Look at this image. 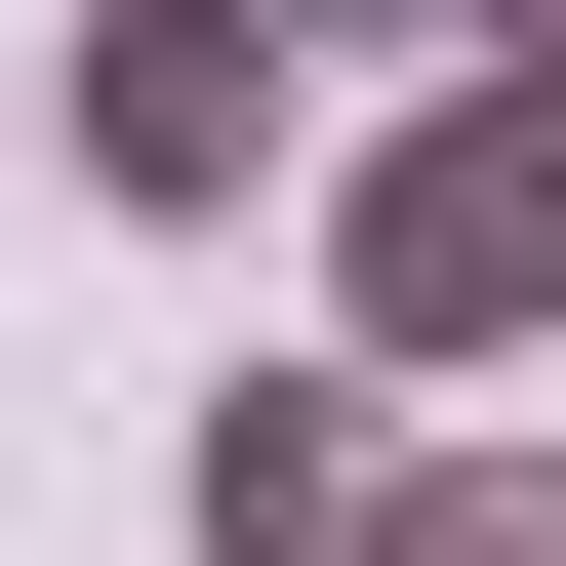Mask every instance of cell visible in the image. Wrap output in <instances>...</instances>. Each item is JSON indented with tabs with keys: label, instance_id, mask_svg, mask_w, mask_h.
Masks as SVG:
<instances>
[{
	"label": "cell",
	"instance_id": "obj_1",
	"mask_svg": "<svg viewBox=\"0 0 566 566\" xmlns=\"http://www.w3.org/2000/svg\"><path fill=\"white\" fill-rule=\"evenodd\" d=\"M324 324H365V405L566 365V82H405L365 163H324Z\"/></svg>",
	"mask_w": 566,
	"mask_h": 566
},
{
	"label": "cell",
	"instance_id": "obj_2",
	"mask_svg": "<svg viewBox=\"0 0 566 566\" xmlns=\"http://www.w3.org/2000/svg\"><path fill=\"white\" fill-rule=\"evenodd\" d=\"M41 82H82V202H163V243H202V202L324 122V41H283V0H82Z\"/></svg>",
	"mask_w": 566,
	"mask_h": 566
},
{
	"label": "cell",
	"instance_id": "obj_3",
	"mask_svg": "<svg viewBox=\"0 0 566 566\" xmlns=\"http://www.w3.org/2000/svg\"><path fill=\"white\" fill-rule=\"evenodd\" d=\"M365 485H405V405L283 365V405H202V446H163V526H202V566H365Z\"/></svg>",
	"mask_w": 566,
	"mask_h": 566
},
{
	"label": "cell",
	"instance_id": "obj_4",
	"mask_svg": "<svg viewBox=\"0 0 566 566\" xmlns=\"http://www.w3.org/2000/svg\"><path fill=\"white\" fill-rule=\"evenodd\" d=\"M365 566H566V446H405V485H365Z\"/></svg>",
	"mask_w": 566,
	"mask_h": 566
},
{
	"label": "cell",
	"instance_id": "obj_5",
	"mask_svg": "<svg viewBox=\"0 0 566 566\" xmlns=\"http://www.w3.org/2000/svg\"><path fill=\"white\" fill-rule=\"evenodd\" d=\"M283 41H324V82H365V41H446V82H485V0H283Z\"/></svg>",
	"mask_w": 566,
	"mask_h": 566
},
{
	"label": "cell",
	"instance_id": "obj_6",
	"mask_svg": "<svg viewBox=\"0 0 566 566\" xmlns=\"http://www.w3.org/2000/svg\"><path fill=\"white\" fill-rule=\"evenodd\" d=\"M485 82H566V0H485Z\"/></svg>",
	"mask_w": 566,
	"mask_h": 566
}]
</instances>
